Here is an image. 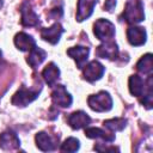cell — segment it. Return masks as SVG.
Listing matches in <instances>:
<instances>
[{
	"mask_svg": "<svg viewBox=\"0 0 153 153\" xmlns=\"http://www.w3.org/2000/svg\"><path fill=\"white\" fill-rule=\"evenodd\" d=\"M123 20L128 24H137L145 19L143 4L141 0H128L122 13Z\"/></svg>",
	"mask_w": 153,
	"mask_h": 153,
	"instance_id": "1",
	"label": "cell"
},
{
	"mask_svg": "<svg viewBox=\"0 0 153 153\" xmlns=\"http://www.w3.org/2000/svg\"><path fill=\"white\" fill-rule=\"evenodd\" d=\"M88 106L97 112H104L109 111L112 108V99L109 92L106 91H99L96 94H91L87 98Z\"/></svg>",
	"mask_w": 153,
	"mask_h": 153,
	"instance_id": "2",
	"label": "cell"
},
{
	"mask_svg": "<svg viewBox=\"0 0 153 153\" xmlns=\"http://www.w3.org/2000/svg\"><path fill=\"white\" fill-rule=\"evenodd\" d=\"M93 33L99 41H111L115 37V25L104 18H99L93 24Z\"/></svg>",
	"mask_w": 153,
	"mask_h": 153,
	"instance_id": "3",
	"label": "cell"
},
{
	"mask_svg": "<svg viewBox=\"0 0 153 153\" xmlns=\"http://www.w3.org/2000/svg\"><path fill=\"white\" fill-rule=\"evenodd\" d=\"M39 91H41V88L33 91V90H31V88H26L24 85H22L20 88L13 94L11 102H12V104L16 105V106L24 108V106L29 105L31 102H33V100L38 97Z\"/></svg>",
	"mask_w": 153,
	"mask_h": 153,
	"instance_id": "4",
	"label": "cell"
},
{
	"mask_svg": "<svg viewBox=\"0 0 153 153\" xmlns=\"http://www.w3.org/2000/svg\"><path fill=\"white\" fill-rule=\"evenodd\" d=\"M82 76L85 80L90 81V82H94L97 80H99L104 72H105V67L97 60H93V61H90L88 63L84 65L82 67Z\"/></svg>",
	"mask_w": 153,
	"mask_h": 153,
	"instance_id": "5",
	"label": "cell"
},
{
	"mask_svg": "<svg viewBox=\"0 0 153 153\" xmlns=\"http://www.w3.org/2000/svg\"><path fill=\"white\" fill-rule=\"evenodd\" d=\"M54 86H55V88L51 92L53 104L56 106H61V108H69L72 105L73 98L67 92L66 87L63 85H54Z\"/></svg>",
	"mask_w": 153,
	"mask_h": 153,
	"instance_id": "6",
	"label": "cell"
},
{
	"mask_svg": "<svg viewBox=\"0 0 153 153\" xmlns=\"http://www.w3.org/2000/svg\"><path fill=\"white\" fill-rule=\"evenodd\" d=\"M96 55L102 59H108V60H116L118 56V48L117 44L111 39V41H105L100 45L97 47L96 49Z\"/></svg>",
	"mask_w": 153,
	"mask_h": 153,
	"instance_id": "7",
	"label": "cell"
},
{
	"mask_svg": "<svg viewBox=\"0 0 153 153\" xmlns=\"http://www.w3.org/2000/svg\"><path fill=\"white\" fill-rule=\"evenodd\" d=\"M67 122L69 124V127L74 130H79L81 128H85L87 127L90 123H91V118L90 116L82 111V110H78V111H74L72 112L68 118H67Z\"/></svg>",
	"mask_w": 153,
	"mask_h": 153,
	"instance_id": "8",
	"label": "cell"
},
{
	"mask_svg": "<svg viewBox=\"0 0 153 153\" xmlns=\"http://www.w3.org/2000/svg\"><path fill=\"white\" fill-rule=\"evenodd\" d=\"M20 146V140L13 130H6L0 134V147L4 151L18 149Z\"/></svg>",
	"mask_w": 153,
	"mask_h": 153,
	"instance_id": "9",
	"label": "cell"
},
{
	"mask_svg": "<svg viewBox=\"0 0 153 153\" xmlns=\"http://www.w3.org/2000/svg\"><path fill=\"white\" fill-rule=\"evenodd\" d=\"M63 31L65 30H63V27L61 26L60 23H54L50 27H45V29L41 30V37L45 42L54 45L60 41V37L63 33Z\"/></svg>",
	"mask_w": 153,
	"mask_h": 153,
	"instance_id": "10",
	"label": "cell"
},
{
	"mask_svg": "<svg viewBox=\"0 0 153 153\" xmlns=\"http://www.w3.org/2000/svg\"><path fill=\"white\" fill-rule=\"evenodd\" d=\"M127 38L131 45L140 47L146 43L147 33L146 30L141 26H129L127 29Z\"/></svg>",
	"mask_w": 153,
	"mask_h": 153,
	"instance_id": "11",
	"label": "cell"
},
{
	"mask_svg": "<svg viewBox=\"0 0 153 153\" xmlns=\"http://www.w3.org/2000/svg\"><path fill=\"white\" fill-rule=\"evenodd\" d=\"M67 54L75 61L78 68H82L84 65L87 61V57H88V54H90V49L87 47L75 45V47L69 48L67 50Z\"/></svg>",
	"mask_w": 153,
	"mask_h": 153,
	"instance_id": "12",
	"label": "cell"
},
{
	"mask_svg": "<svg viewBox=\"0 0 153 153\" xmlns=\"http://www.w3.org/2000/svg\"><path fill=\"white\" fill-rule=\"evenodd\" d=\"M20 13H22L20 23L23 26H37L39 24L38 16L35 13V11L30 7L29 4L24 2L20 6Z\"/></svg>",
	"mask_w": 153,
	"mask_h": 153,
	"instance_id": "13",
	"label": "cell"
},
{
	"mask_svg": "<svg viewBox=\"0 0 153 153\" xmlns=\"http://www.w3.org/2000/svg\"><path fill=\"white\" fill-rule=\"evenodd\" d=\"M97 4V0H78L76 8V20L82 22L91 17L93 13V8Z\"/></svg>",
	"mask_w": 153,
	"mask_h": 153,
	"instance_id": "14",
	"label": "cell"
},
{
	"mask_svg": "<svg viewBox=\"0 0 153 153\" xmlns=\"http://www.w3.org/2000/svg\"><path fill=\"white\" fill-rule=\"evenodd\" d=\"M35 141H36V146L38 147V149L43 151V152H49V151H54L56 148V142L55 140L47 134L45 131H39L36 134L35 136Z\"/></svg>",
	"mask_w": 153,
	"mask_h": 153,
	"instance_id": "15",
	"label": "cell"
},
{
	"mask_svg": "<svg viewBox=\"0 0 153 153\" xmlns=\"http://www.w3.org/2000/svg\"><path fill=\"white\" fill-rule=\"evenodd\" d=\"M14 45L20 51H29L36 45V41L32 36L25 32H18L14 36Z\"/></svg>",
	"mask_w": 153,
	"mask_h": 153,
	"instance_id": "16",
	"label": "cell"
},
{
	"mask_svg": "<svg viewBox=\"0 0 153 153\" xmlns=\"http://www.w3.org/2000/svg\"><path fill=\"white\" fill-rule=\"evenodd\" d=\"M47 57V53L45 50L38 48L37 45H35L31 50H29V55L26 57V62L29 63L30 67L32 68H37Z\"/></svg>",
	"mask_w": 153,
	"mask_h": 153,
	"instance_id": "17",
	"label": "cell"
},
{
	"mask_svg": "<svg viewBox=\"0 0 153 153\" xmlns=\"http://www.w3.org/2000/svg\"><path fill=\"white\" fill-rule=\"evenodd\" d=\"M42 76L48 86H54L60 76V69L54 62H49L45 68L42 71Z\"/></svg>",
	"mask_w": 153,
	"mask_h": 153,
	"instance_id": "18",
	"label": "cell"
},
{
	"mask_svg": "<svg viewBox=\"0 0 153 153\" xmlns=\"http://www.w3.org/2000/svg\"><path fill=\"white\" fill-rule=\"evenodd\" d=\"M85 136L88 139H102L105 142H112L115 140V135L106 133L105 130L97 127H85Z\"/></svg>",
	"mask_w": 153,
	"mask_h": 153,
	"instance_id": "19",
	"label": "cell"
},
{
	"mask_svg": "<svg viewBox=\"0 0 153 153\" xmlns=\"http://www.w3.org/2000/svg\"><path fill=\"white\" fill-rule=\"evenodd\" d=\"M128 85H129V92L133 96L141 97L145 93V81L140 75H137V74L130 75Z\"/></svg>",
	"mask_w": 153,
	"mask_h": 153,
	"instance_id": "20",
	"label": "cell"
},
{
	"mask_svg": "<svg viewBox=\"0 0 153 153\" xmlns=\"http://www.w3.org/2000/svg\"><path fill=\"white\" fill-rule=\"evenodd\" d=\"M136 69L140 73H143V74H147V75L152 74V71H153V57H152L151 53H147L143 56H141V59L136 63Z\"/></svg>",
	"mask_w": 153,
	"mask_h": 153,
	"instance_id": "21",
	"label": "cell"
},
{
	"mask_svg": "<svg viewBox=\"0 0 153 153\" xmlns=\"http://www.w3.org/2000/svg\"><path fill=\"white\" fill-rule=\"evenodd\" d=\"M126 126H127V120L122 118V117H115V118L104 121V127L108 128L111 133L121 131V130H123L126 128Z\"/></svg>",
	"mask_w": 153,
	"mask_h": 153,
	"instance_id": "22",
	"label": "cell"
},
{
	"mask_svg": "<svg viewBox=\"0 0 153 153\" xmlns=\"http://www.w3.org/2000/svg\"><path fill=\"white\" fill-rule=\"evenodd\" d=\"M79 147H80L79 140L71 136V137L66 139L63 143H61L60 151H62V152H76L79 149Z\"/></svg>",
	"mask_w": 153,
	"mask_h": 153,
	"instance_id": "23",
	"label": "cell"
},
{
	"mask_svg": "<svg viewBox=\"0 0 153 153\" xmlns=\"http://www.w3.org/2000/svg\"><path fill=\"white\" fill-rule=\"evenodd\" d=\"M63 14V10H62V2H60L59 5L56 4L50 11H49V17L50 18H54V19H59L61 18Z\"/></svg>",
	"mask_w": 153,
	"mask_h": 153,
	"instance_id": "24",
	"label": "cell"
},
{
	"mask_svg": "<svg viewBox=\"0 0 153 153\" xmlns=\"http://www.w3.org/2000/svg\"><path fill=\"white\" fill-rule=\"evenodd\" d=\"M116 7V0H106L104 4V10L108 12H112Z\"/></svg>",
	"mask_w": 153,
	"mask_h": 153,
	"instance_id": "25",
	"label": "cell"
},
{
	"mask_svg": "<svg viewBox=\"0 0 153 153\" xmlns=\"http://www.w3.org/2000/svg\"><path fill=\"white\" fill-rule=\"evenodd\" d=\"M2 4H4V0H0V8L2 7Z\"/></svg>",
	"mask_w": 153,
	"mask_h": 153,
	"instance_id": "26",
	"label": "cell"
},
{
	"mask_svg": "<svg viewBox=\"0 0 153 153\" xmlns=\"http://www.w3.org/2000/svg\"><path fill=\"white\" fill-rule=\"evenodd\" d=\"M0 56H1V50H0Z\"/></svg>",
	"mask_w": 153,
	"mask_h": 153,
	"instance_id": "27",
	"label": "cell"
}]
</instances>
